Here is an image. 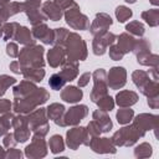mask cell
<instances>
[{
	"instance_id": "1",
	"label": "cell",
	"mask_w": 159,
	"mask_h": 159,
	"mask_svg": "<svg viewBox=\"0 0 159 159\" xmlns=\"http://www.w3.org/2000/svg\"><path fill=\"white\" fill-rule=\"evenodd\" d=\"M50 99V93L46 88L43 87H37L35 91L30 92L29 94L20 97V98H14L12 102V109L15 113H21V114H27L40 107L41 104L46 103Z\"/></svg>"
},
{
	"instance_id": "2",
	"label": "cell",
	"mask_w": 159,
	"mask_h": 159,
	"mask_svg": "<svg viewBox=\"0 0 159 159\" xmlns=\"http://www.w3.org/2000/svg\"><path fill=\"white\" fill-rule=\"evenodd\" d=\"M45 48L41 45L31 43L24 46L19 52V63L21 68H43Z\"/></svg>"
},
{
	"instance_id": "3",
	"label": "cell",
	"mask_w": 159,
	"mask_h": 159,
	"mask_svg": "<svg viewBox=\"0 0 159 159\" xmlns=\"http://www.w3.org/2000/svg\"><path fill=\"white\" fill-rule=\"evenodd\" d=\"M63 47H65V51H66L67 61H72V62L84 61L88 56L87 43L77 32H71L70 31V34H68V36L65 41Z\"/></svg>"
},
{
	"instance_id": "4",
	"label": "cell",
	"mask_w": 159,
	"mask_h": 159,
	"mask_svg": "<svg viewBox=\"0 0 159 159\" xmlns=\"http://www.w3.org/2000/svg\"><path fill=\"white\" fill-rule=\"evenodd\" d=\"M152 45L148 39L139 37L135 40V45L133 47V53L137 58V62L142 66L149 67H158L159 65V56L157 53H152Z\"/></svg>"
},
{
	"instance_id": "5",
	"label": "cell",
	"mask_w": 159,
	"mask_h": 159,
	"mask_svg": "<svg viewBox=\"0 0 159 159\" xmlns=\"http://www.w3.org/2000/svg\"><path fill=\"white\" fill-rule=\"evenodd\" d=\"M144 135L145 133L143 130H140L133 123L132 124L128 123V125L124 124L123 128L114 132L111 139L116 147H132Z\"/></svg>"
},
{
	"instance_id": "6",
	"label": "cell",
	"mask_w": 159,
	"mask_h": 159,
	"mask_svg": "<svg viewBox=\"0 0 159 159\" xmlns=\"http://www.w3.org/2000/svg\"><path fill=\"white\" fill-rule=\"evenodd\" d=\"M132 81L135 84V87L140 91V93L147 98L159 96V83L158 81H154L150 78L148 71H143V70L133 71Z\"/></svg>"
},
{
	"instance_id": "7",
	"label": "cell",
	"mask_w": 159,
	"mask_h": 159,
	"mask_svg": "<svg viewBox=\"0 0 159 159\" xmlns=\"http://www.w3.org/2000/svg\"><path fill=\"white\" fill-rule=\"evenodd\" d=\"M27 120H29V127L34 134L39 135H46L50 130V124H48V118L46 114V108H36L32 112L27 113Z\"/></svg>"
},
{
	"instance_id": "8",
	"label": "cell",
	"mask_w": 159,
	"mask_h": 159,
	"mask_svg": "<svg viewBox=\"0 0 159 159\" xmlns=\"http://www.w3.org/2000/svg\"><path fill=\"white\" fill-rule=\"evenodd\" d=\"M63 17L66 24L73 29V30H80V31H84L89 29V19L81 12V9L78 6V4L76 2L73 6H71L70 9L63 11Z\"/></svg>"
},
{
	"instance_id": "9",
	"label": "cell",
	"mask_w": 159,
	"mask_h": 159,
	"mask_svg": "<svg viewBox=\"0 0 159 159\" xmlns=\"http://www.w3.org/2000/svg\"><path fill=\"white\" fill-rule=\"evenodd\" d=\"M93 88L89 93V99L96 103L98 99L108 94V83H107V72L103 68H97L92 73Z\"/></svg>"
},
{
	"instance_id": "10",
	"label": "cell",
	"mask_w": 159,
	"mask_h": 159,
	"mask_svg": "<svg viewBox=\"0 0 159 159\" xmlns=\"http://www.w3.org/2000/svg\"><path fill=\"white\" fill-rule=\"evenodd\" d=\"M89 142H91V137L87 134L86 127L73 125V128L68 129L66 133V144L72 150H77L80 145L88 147Z\"/></svg>"
},
{
	"instance_id": "11",
	"label": "cell",
	"mask_w": 159,
	"mask_h": 159,
	"mask_svg": "<svg viewBox=\"0 0 159 159\" xmlns=\"http://www.w3.org/2000/svg\"><path fill=\"white\" fill-rule=\"evenodd\" d=\"M24 155L29 159H40L47 155V143L43 135L34 134L31 138V143L26 145L24 150Z\"/></svg>"
},
{
	"instance_id": "12",
	"label": "cell",
	"mask_w": 159,
	"mask_h": 159,
	"mask_svg": "<svg viewBox=\"0 0 159 159\" xmlns=\"http://www.w3.org/2000/svg\"><path fill=\"white\" fill-rule=\"evenodd\" d=\"M11 127L14 128V135L17 143H25L30 139L31 129L29 127V120L26 114L17 113V116H14Z\"/></svg>"
},
{
	"instance_id": "13",
	"label": "cell",
	"mask_w": 159,
	"mask_h": 159,
	"mask_svg": "<svg viewBox=\"0 0 159 159\" xmlns=\"http://www.w3.org/2000/svg\"><path fill=\"white\" fill-rule=\"evenodd\" d=\"M22 11L26 14L32 26L45 22L47 17L41 10V0H25L22 2Z\"/></svg>"
},
{
	"instance_id": "14",
	"label": "cell",
	"mask_w": 159,
	"mask_h": 159,
	"mask_svg": "<svg viewBox=\"0 0 159 159\" xmlns=\"http://www.w3.org/2000/svg\"><path fill=\"white\" fill-rule=\"evenodd\" d=\"M88 116V107L86 104H76L67 109L63 114V124L65 127L78 125L82 119Z\"/></svg>"
},
{
	"instance_id": "15",
	"label": "cell",
	"mask_w": 159,
	"mask_h": 159,
	"mask_svg": "<svg viewBox=\"0 0 159 159\" xmlns=\"http://www.w3.org/2000/svg\"><path fill=\"white\" fill-rule=\"evenodd\" d=\"M107 83L113 91L123 88L127 83V70L122 66H113L107 73Z\"/></svg>"
},
{
	"instance_id": "16",
	"label": "cell",
	"mask_w": 159,
	"mask_h": 159,
	"mask_svg": "<svg viewBox=\"0 0 159 159\" xmlns=\"http://www.w3.org/2000/svg\"><path fill=\"white\" fill-rule=\"evenodd\" d=\"M113 20L107 12H97L93 21L89 25V32L92 36H99L106 34L112 26Z\"/></svg>"
},
{
	"instance_id": "17",
	"label": "cell",
	"mask_w": 159,
	"mask_h": 159,
	"mask_svg": "<svg viewBox=\"0 0 159 159\" xmlns=\"http://www.w3.org/2000/svg\"><path fill=\"white\" fill-rule=\"evenodd\" d=\"M133 124L138 127L140 130L147 133L148 130H154L157 135V129L159 125V116L152 114V113H140L135 117H133Z\"/></svg>"
},
{
	"instance_id": "18",
	"label": "cell",
	"mask_w": 159,
	"mask_h": 159,
	"mask_svg": "<svg viewBox=\"0 0 159 159\" xmlns=\"http://www.w3.org/2000/svg\"><path fill=\"white\" fill-rule=\"evenodd\" d=\"M88 147L97 154H116L117 147L113 144L111 138L107 137H92Z\"/></svg>"
},
{
	"instance_id": "19",
	"label": "cell",
	"mask_w": 159,
	"mask_h": 159,
	"mask_svg": "<svg viewBox=\"0 0 159 159\" xmlns=\"http://www.w3.org/2000/svg\"><path fill=\"white\" fill-rule=\"evenodd\" d=\"M117 35L113 32L107 31L103 35L99 36H93V41H92V51L96 56H102L107 52L108 46H111L112 43L116 42Z\"/></svg>"
},
{
	"instance_id": "20",
	"label": "cell",
	"mask_w": 159,
	"mask_h": 159,
	"mask_svg": "<svg viewBox=\"0 0 159 159\" xmlns=\"http://www.w3.org/2000/svg\"><path fill=\"white\" fill-rule=\"evenodd\" d=\"M46 60L47 63L50 65V67L52 68H57L60 66H62L65 63L66 58V51L63 46H58V45H53L46 55Z\"/></svg>"
},
{
	"instance_id": "21",
	"label": "cell",
	"mask_w": 159,
	"mask_h": 159,
	"mask_svg": "<svg viewBox=\"0 0 159 159\" xmlns=\"http://www.w3.org/2000/svg\"><path fill=\"white\" fill-rule=\"evenodd\" d=\"M31 34L35 40H40L45 45H52L53 43V29H50L45 22H41L39 25L32 26Z\"/></svg>"
},
{
	"instance_id": "22",
	"label": "cell",
	"mask_w": 159,
	"mask_h": 159,
	"mask_svg": "<svg viewBox=\"0 0 159 159\" xmlns=\"http://www.w3.org/2000/svg\"><path fill=\"white\" fill-rule=\"evenodd\" d=\"M66 112V108L63 104L61 103H51L47 106L46 108V114H47V118L51 119L56 125L58 127H65L63 124V114Z\"/></svg>"
},
{
	"instance_id": "23",
	"label": "cell",
	"mask_w": 159,
	"mask_h": 159,
	"mask_svg": "<svg viewBox=\"0 0 159 159\" xmlns=\"http://www.w3.org/2000/svg\"><path fill=\"white\" fill-rule=\"evenodd\" d=\"M41 10L45 14V16L47 17V20L51 21H58L62 19L63 16V11L62 9L53 1V0H47L41 5Z\"/></svg>"
},
{
	"instance_id": "24",
	"label": "cell",
	"mask_w": 159,
	"mask_h": 159,
	"mask_svg": "<svg viewBox=\"0 0 159 159\" xmlns=\"http://www.w3.org/2000/svg\"><path fill=\"white\" fill-rule=\"evenodd\" d=\"M22 11V2L10 1L4 6H0V27L7 21L9 17Z\"/></svg>"
},
{
	"instance_id": "25",
	"label": "cell",
	"mask_w": 159,
	"mask_h": 159,
	"mask_svg": "<svg viewBox=\"0 0 159 159\" xmlns=\"http://www.w3.org/2000/svg\"><path fill=\"white\" fill-rule=\"evenodd\" d=\"M60 97L63 102L67 103H77L82 99L83 92L78 86H66L61 89Z\"/></svg>"
},
{
	"instance_id": "26",
	"label": "cell",
	"mask_w": 159,
	"mask_h": 159,
	"mask_svg": "<svg viewBox=\"0 0 159 159\" xmlns=\"http://www.w3.org/2000/svg\"><path fill=\"white\" fill-rule=\"evenodd\" d=\"M138 99H139V96L137 92L129 91V89H123L116 94L114 102L118 104V107H132L133 104H135L138 102Z\"/></svg>"
},
{
	"instance_id": "27",
	"label": "cell",
	"mask_w": 159,
	"mask_h": 159,
	"mask_svg": "<svg viewBox=\"0 0 159 159\" xmlns=\"http://www.w3.org/2000/svg\"><path fill=\"white\" fill-rule=\"evenodd\" d=\"M92 118L93 120L99 125L102 133H108L112 128H113V123H112V119L109 118L108 113L104 112V111H101V109H96L93 113H92Z\"/></svg>"
},
{
	"instance_id": "28",
	"label": "cell",
	"mask_w": 159,
	"mask_h": 159,
	"mask_svg": "<svg viewBox=\"0 0 159 159\" xmlns=\"http://www.w3.org/2000/svg\"><path fill=\"white\" fill-rule=\"evenodd\" d=\"M135 37L134 36H132L130 34H128L127 31L125 32H122L120 35H118L117 36V39H116V45L122 50V52L125 55V53H129V52H132L133 51V47H134V45H135Z\"/></svg>"
},
{
	"instance_id": "29",
	"label": "cell",
	"mask_w": 159,
	"mask_h": 159,
	"mask_svg": "<svg viewBox=\"0 0 159 159\" xmlns=\"http://www.w3.org/2000/svg\"><path fill=\"white\" fill-rule=\"evenodd\" d=\"M78 72H80V71H78V63L66 60L65 63L62 65L61 71H60L58 73L65 78L66 82H71V81H73V80L77 78Z\"/></svg>"
},
{
	"instance_id": "30",
	"label": "cell",
	"mask_w": 159,
	"mask_h": 159,
	"mask_svg": "<svg viewBox=\"0 0 159 159\" xmlns=\"http://www.w3.org/2000/svg\"><path fill=\"white\" fill-rule=\"evenodd\" d=\"M36 88H37V86H36V83H35V82L29 81V80H22L20 83H17L16 86H14V88H12L14 98L24 97V96L29 94L30 92L35 91Z\"/></svg>"
},
{
	"instance_id": "31",
	"label": "cell",
	"mask_w": 159,
	"mask_h": 159,
	"mask_svg": "<svg viewBox=\"0 0 159 159\" xmlns=\"http://www.w3.org/2000/svg\"><path fill=\"white\" fill-rule=\"evenodd\" d=\"M14 40H16V42H19L20 45H24V46L31 45V43H36L35 42L36 40L34 39V36L31 34V30L29 27H26V26H22V25H20V27L17 29Z\"/></svg>"
},
{
	"instance_id": "32",
	"label": "cell",
	"mask_w": 159,
	"mask_h": 159,
	"mask_svg": "<svg viewBox=\"0 0 159 159\" xmlns=\"http://www.w3.org/2000/svg\"><path fill=\"white\" fill-rule=\"evenodd\" d=\"M21 75L24 76L25 80L37 83L45 78L46 72L43 68H21Z\"/></svg>"
},
{
	"instance_id": "33",
	"label": "cell",
	"mask_w": 159,
	"mask_h": 159,
	"mask_svg": "<svg viewBox=\"0 0 159 159\" xmlns=\"http://www.w3.org/2000/svg\"><path fill=\"white\" fill-rule=\"evenodd\" d=\"M20 27V24L16 21L12 22H5L1 27H0V32H1V39L6 42H9L10 40H14L15 34L17 31V29Z\"/></svg>"
},
{
	"instance_id": "34",
	"label": "cell",
	"mask_w": 159,
	"mask_h": 159,
	"mask_svg": "<svg viewBox=\"0 0 159 159\" xmlns=\"http://www.w3.org/2000/svg\"><path fill=\"white\" fill-rule=\"evenodd\" d=\"M142 20H144L150 27H157L159 25V9H149L140 14Z\"/></svg>"
},
{
	"instance_id": "35",
	"label": "cell",
	"mask_w": 159,
	"mask_h": 159,
	"mask_svg": "<svg viewBox=\"0 0 159 159\" xmlns=\"http://www.w3.org/2000/svg\"><path fill=\"white\" fill-rule=\"evenodd\" d=\"M133 117H134V111L130 107H120V109H118L116 113V119L122 125L130 123Z\"/></svg>"
},
{
	"instance_id": "36",
	"label": "cell",
	"mask_w": 159,
	"mask_h": 159,
	"mask_svg": "<svg viewBox=\"0 0 159 159\" xmlns=\"http://www.w3.org/2000/svg\"><path fill=\"white\" fill-rule=\"evenodd\" d=\"M48 148L52 154H60L65 150V140L60 134H53L48 139Z\"/></svg>"
},
{
	"instance_id": "37",
	"label": "cell",
	"mask_w": 159,
	"mask_h": 159,
	"mask_svg": "<svg viewBox=\"0 0 159 159\" xmlns=\"http://www.w3.org/2000/svg\"><path fill=\"white\" fill-rule=\"evenodd\" d=\"M125 30L128 34H130L132 36L134 37H143L144 32H145V27H144V24L138 21V20H134V21H130L125 25Z\"/></svg>"
},
{
	"instance_id": "38",
	"label": "cell",
	"mask_w": 159,
	"mask_h": 159,
	"mask_svg": "<svg viewBox=\"0 0 159 159\" xmlns=\"http://www.w3.org/2000/svg\"><path fill=\"white\" fill-rule=\"evenodd\" d=\"M152 154H153V148L147 142H143L134 148V157L138 159L149 158V157H152Z\"/></svg>"
},
{
	"instance_id": "39",
	"label": "cell",
	"mask_w": 159,
	"mask_h": 159,
	"mask_svg": "<svg viewBox=\"0 0 159 159\" xmlns=\"http://www.w3.org/2000/svg\"><path fill=\"white\" fill-rule=\"evenodd\" d=\"M12 118H14V114L11 112H6L0 116V137H4L10 130Z\"/></svg>"
},
{
	"instance_id": "40",
	"label": "cell",
	"mask_w": 159,
	"mask_h": 159,
	"mask_svg": "<svg viewBox=\"0 0 159 159\" xmlns=\"http://www.w3.org/2000/svg\"><path fill=\"white\" fill-rule=\"evenodd\" d=\"M114 15L119 22H125L127 20H129L133 16V11L125 5H119L114 10Z\"/></svg>"
},
{
	"instance_id": "41",
	"label": "cell",
	"mask_w": 159,
	"mask_h": 159,
	"mask_svg": "<svg viewBox=\"0 0 159 159\" xmlns=\"http://www.w3.org/2000/svg\"><path fill=\"white\" fill-rule=\"evenodd\" d=\"M68 34H70V31L67 29H65V27H56V29H53V43L52 45L63 46Z\"/></svg>"
},
{
	"instance_id": "42",
	"label": "cell",
	"mask_w": 159,
	"mask_h": 159,
	"mask_svg": "<svg viewBox=\"0 0 159 159\" xmlns=\"http://www.w3.org/2000/svg\"><path fill=\"white\" fill-rule=\"evenodd\" d=\"M96 104L98 106V109L104 111V112H111L114 108L116 102H114L113 97H111L109 94H106L104 97H102L101 99H98L96 102Z\"/></svg>"
},
{
	"instance_id": "43",
	"label": "cell",
	"mask_w": 159,
	"mask_h": 159,
	"mask_svg": "<svg viewBox=\"0 0 159 159\" xmlns=\"http://www.w3.org/2000/svg\"><path fill=\"white\" fill-rule=\"evenodd\" d=\"M16 83V78L11 77L9 75H0V98L6 93L9 87L14 86Z\"/></svg>"
},
{
	"instance_id": "44",
	"label": "cell",
	"mask_w": 159,
	"mask_h": 159,
	"mask_svg": "<svg viewBox=\"0 0 159 159\" xmlns=\"http://www.w3.org/2000/svg\"><path fill=\"white\" fill-rule=\"evenodd\" d=\"M66 83H67V82L65 81V78H63L60 73H53V75L50 77V80H48V86H50L52 89H55V91L62 89Z\"/></svg>"
},
{
	"instance_id": "45",
	"label": "cell",
	"mask_w": 159,
	"mask_h": 159,
	"mask_svg": "<svg viewBox=\"0 0 159 159\" xmlns=\"http://www.w3.org/2000/svg\"><path fill=\"white\" fill-rule=\"evenodd\" d=\"M123 57H124V53L122 52V50L116 43H112L109 46V58L113 61H119Z\"/></svg>"
},
{
	"instance_id": "46",
	"label": "cell",
	"mask_w": 159,
	"mask_h": 159,
	"mask_svg": "<svg viewBox=\"0 0 159 159\" xmlns=\"http://www.w3.org/2000/svg\"><path fill=\"white\" fill-rule=\"evenodd\" d=\"M86 130H87V134L92 138V137H97V135H101L102 134V130L99 128V125L94 122V120H91L87 127H86Z\"/></svg>"
},
{
	"instance_id": "47",
	"label": "cell",
	"mask_w": 159,
	"mask_h": 159,
	"mask_svg": "<svg viewBox=\"0 0 159 159\" xmlns=\"http://www.w3.org/2000/svg\"><path fill=\"white\" fill-rule=\"evenodd\" d=\"M19 52H20V50H19V46H17L16 42L10 41V42L6 43V55H7L9 57L16 58V57L19 56Z\"/></svg>"
},
{
	"instance_id": "48",
	"label": "cell",
	"mask_w": 159,
	"mask_h": 159,
	"mask_svg": "<svg viewBox=\"0 0 159 159\" xmlns=\"http://www.w3.org/2000/svg\"><path fill=\"white\" fill-rule=\"evenodd\" d=\"M24 157V153L20 149L14 148H7L5 153V159H21Z\"/></svg>"
},
{
	"instance_id": "49",
	"label": "cell",
	"mask_w": 159,
	"mask_h": 159,
	"mask_svg": "<svg viewBox=\"0 0 159 159\" xmlns=\"http://www.w3.org/2000/svg\"><path fill=\"white\" fill-rule=\"evenodd\" d=\"M16 144H17V142H16V139H15L14 133L7 132V133L4 135V139H2V145H4L5 148H14Z\"/></svg>"
},
{
	"instance_id": "50",
	"label": "cell",
	"mask_w": 159,
	"mask_h": 159,
	"mask_svg": "<svg viewBox=\"0 0 159 159\" xmlns=\"http://www.w3.org/2000/svg\"><path fill=\"white\" fill-rule=\"evenodd\" d=\"M92 78V73L89 72H84L80 76V78L77 80V83H78V87L82 88V87H86L88 83H89V80Z\"/></svg>"
},
{
	"instance_id": "51",
	"label": "cell",
	"mask_w": 159,
	"mask_h": 159,
	"mask_svg": "<svg viewBox=\"0 0 159 159\" xmlns=\"http://www.w3.org/2000/svg\"><path fill=\"white\" fill-rule=\"evenodd\" d=\"M12 108V103L6 99V98H0V114L10 112V109Z\"/></svg>"
},
{
	"instance_id": "52",
	"label": "cell",
	"mask_w": 159,
	"mask_h": 159,
	"mask_svg": "<svg viewBox=\"0 0 159 159\" xmlns=\"http://www.w3.org/2000/svg\"><path fill=\"white\" fill-rule=\"evenodd\" d=\"M61 9H62V11H65V10H67V9H70L71 6H73L75 4H76V1L75 0H53Z\"/></svg>"
},
{
	"instance_id": "53",
	"label": "cell",
	"mask_w": 159,
	"mask_h": 159,
	"mask_svg": "<svg viewBox=\"0 0 159 159\" xmlns=\"http://www.w3.org/2000/svg\"><path fill=\"white\" fill-rule=\"evenodd\" d=\"M147 103H148V106H149L152 109H158V107H159V96L148 97Z\"/></svg>"
},
{
	"instance_id": "54",
	"label": "cell",
	"mask_w": 159,
	"mask_h": 159,
	"mask_svg": "<svg viewBox=\"0 0 159 159\" xmlns=\"http://www.w3.org/2000/svg\"><path fill=\"white\" fill-rule=\"evenodd\" d=\"M9 68H10L11 72H14V73H16V75H20V73H21V66H20L19 61H12V62H10Z\"/></svg>"
},
{
	"instance_id": "55",
	"label": "cell",
	"mask_w": 159,
	"mask_h": 159,
	"mask_svg": "<svg viewBox=\"0 0 159 159\" xmlns=\"http://www.w3.org/2000/svg\"><path fill=\"white\" fill-rule=\"evenodd\" d=\"M148 73H149V76H150L152 80H154V81H158V80H159L158 67H150V70L148 71Z\"/></svg>"
},
{
	"instance_id": "56",
	"label": "cell",
	"mask_w": 159,
	"mask_h": 159,
	"mask_svg": "<svg viewBox=\"0 0 159 159\" xmlns=\"http://www.w3.org/2000/svg\"><path fill=\"white\" fill-rule=\"evenodd\" d=\"M5 153H6V149L4 145H0V159H5Z\"/></svg>"
},
{
	"instance_id": "57",
	"label": "cell",
	"mask_w": 159,
	"mask_h": 159,
	"mask_svg": "<svg viewBox=\"0 0 159 159\" xmlns=\"http://www.w3.org/2000/svg\"><path fill=\"white\" fill-rule=\"evenodd\" d=\"M149 2L152 5H154V6H158L159 5V0H149Z\"/></svg>"
},
{
	"instance_id": "58",
	"label": "cell",
	"mask_w": 159,
	"mask_h": 159,
	"mask_svg": "<svg viewBox=\"0 0 159 159\" xmlns=\"http://www.w3.org/2000/svg\"><path fill=\"white\" fill-rule=\"evenodd\" d=\"M7 2H10V0H0V6H4V5H6Z\"/></svg>"
},
{
	"instance_id": "59",
	"label": "cell",
	"mask_w": 159,
	"mask_h": 159,
	"mask_svg": "<svg viewBox=\"0 0 159 159\" xmlns=\"http://www.w3.org/2000/svg\"><path fill=\"white\" fill-rule=\"evenodd\" d=\"M125 2H128V4H135L137 2V0H124Z\"/></svg>"
},
{
	"instance_id": "60",
	"label": "cell",
	"mask_w": 159,
	"mask_h": 159,
	"mask_svg": "<svg viewBox=\"0 0 159 159\" xmlns=\"http://www.w3.org/2000/svg\"><path fill=\"white\" fill-rule=\"evenodd\" d=\"M0 39H1V32H0Z\"/></svg>"
}]
</instances>
